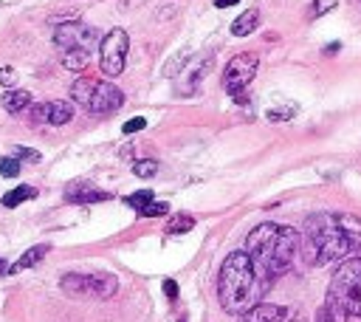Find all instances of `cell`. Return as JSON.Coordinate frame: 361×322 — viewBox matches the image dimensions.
<instances>
[{"label": "cell", "instance_id": "6da1fadb", "mask_svg": "<svg viewBox=\"0 0 361 322\" xmlns=\"http://www.w3.org/2000/svg\"><path fill=\"white\" fill-rule=\"evenodd\" d=\"M299 252L308 266H327L361 252V218L347 212H319L305 221Z\"/></svg>", "mask_w": 361, "mask_h": 322}, {"label": "cell", "instance_id": "7a4b0ae2", "mask_svg": "<svg viewBox=\"0 0 361 322\" xmlns=\"http://www.w3.org/2000/svg\"><path fill=\"white\" fill-rule=\"evenodd\" d=\"M243 252L251 257L254 269L271 283L291 269L299 252V232L285 224H257L249 232Z\"/></svg>", "mask_w": 361, "mask_h": 322}, {"label": "cell", "instance_id": "3957f363", "mask_svg": "<svg viewBox=\"0 0 361 322\" xmlns=\"http://www.w3.org/2000/svg\"><path fill=\"white\" fill-rule=\"evenodd\" d=\"M268 288V280L254 269L251 257L246 252H232L218 274V300L226 314H246L254 305H260L263 294Z\"/></svg>", "mask_w": 361, "mask_h": 322}, {"label": "cell", "instance_id": "277c9868", "mask_svg": "<svg viewBox=\"0 0 361 322\" xmlns=\"http://www.w3.org/2000/svg\"><path fill=\"white\" fill-rule=\"evenodd\" d=\"M71 99L93 113H113L124 105V94L113 82H99L91 77H82L71 85Z\"/></svg>", "mask_w": 361, "mask_h": 322}, {"label": "cell", "instance_id": "5b68a950", "mask_svg": "<svg viewBox=\"0 0 361 322\" xmlns=\"http://www.w3.org/2000/svg\"><path fill=\"white\" fill-rule=\"evenodd\" d=\"M327 297H333L350 316H361V257L344 260L336 269Z\"/></svg>", "mask_w": 361, "mask_h": 322}, {"label": "cell", "instance_id": "8992f818", "mask_svg": "<svg viewBox=\"0 0 361 322\" xmlns=\"http://www.w3.org/2000/svg\"><path fill=\"white\" fill-rule=\"evenodd\" d=\"M60 288L68 294V297H93V300H107L119 291V280L107 271H91V274H79V271H71V274H63L60 280Z\"/></svg>", "mask_w": 361, "mask_h": 322}, {"label": "cell", "instance_id": "52a82bcc", "mask_svg": "<svg viewBox=\"0 0 361 322\" xmlns=\"http://www.w3.org/2000/svg\"><path fill=\"white\" fill-rule=\"evenodd\" d=\"M54 43L57 49L65 54V51H93L99 40V32L82 20H68V23H60L57 32H54Z\"/></svg>", "mask_w": 361, "mask_h": 322}, {"label": "cell", "instance_id": "ba28073f", "mask_svg": "<svg viewBox=\"0 0 361 322\" xmlns=\"http://www.w3.org/2000/svg\"><path fill=\"white\" fill-rule=\"evenodd\" d=\"M127 51H130V37L124 29H110L102 43H99V65L107 77H119L124 71L127 63Z\"/></svg>", "mask_w": 361, "mask_h": 322}, {"label": "cell", "instance_id": "9c48e42d", "mask_svg": "<svg viewBox=\"0 0 361 322\" xmlns=\"http://www.w3.org/2000/svg\"><path fill=\"white\" fill-rule=\"evenodd\" d=\"M257 68H260V57L246 51V54H237L229 60L226 71H223V88L229 96H243V91L249 88V82L257 77Z\"/></svg>", "mask_w": 361, "mask_h": 322}, {"label": "cell", "instance_id": "30bf717a", "mask_svg": "<svg viewBox=\"0 0 361 322\" xmlns=\"http://www.w3.org/2000/svg\"><path fill=\"white\" fill-rule=\"evenodd\" d=\"M237 322H302V314L296 308H285V305H254L251 311L240 314Z\"/></svg>", "mask_w": 361, "mask_h": 322}, {"label": "cell", "instance_id": "8fae6325", "mask_svg": "<svg viewBox=\"0 0 361 322\" xmlns=\"http://www.w3.org/2000/svg\"><path fill=\"white\" fill-rule=\"evenodd\" d=\"M71 119H74V105L71 102H63V99L43 102L32 113V122L34 124H54V127H60V124H68Z\"/></svg>", "mask_w": 361, "mask_h": 322}, {"label": "cell", "instance_id": "7c38bea8", "mask_svg": "<svg viewBox=\"0 0 361 322\" xmlns=\"http://www.w3.org/2000/svg\"><path fill=\"white\" fill-rule=\"evenodd\" d=\"M110 195L105 193V190H99V187H93L91 181H71L68 187H65V201L68 204H99V201H107Z\"/></svg>", "mask_w": 361, "mask_h": 322}, {"label": "cell", "instance_id": "4fadbf2b", "mask_svg": "<svg viewBox=\"0 0 361 322\" xmlns=\"http://www.w3.org/2000/svg\"><path fill=\"white\" fill-rule=\"evenodd\" d=\"M212 60H215V51H209L206 54V60H198V63H192V65H187V74H190V79L184 82V94H195V88L201 85V79L212 71Z\"/></svg>", "mask_w": 361, "mask_h": 322}, {"label": "cell", "instance_id": "5bb4252c", "mask_svg": "<svg viewBox=\"0 0 361 322\" xmlns=\"http://www.w3.org/2000/svg\"><path fill=\"white\" fill-rule=\"evenodd\" d=\"M350 314L333 300V297H324V305L316 311V322H347Z\"/></svg>", "mask_w": 361, "mask_h": 322}, {"label": "cell", "instance_id": "9a60e30c", "mask_svg": "<svg viewBox=\"0 0 361 322\" xmlns=\"http://www.w3.org/2000/svg\"><path fill=\"white\" fill-rule=\"evenodd\" d=\"M257 26H260V12H257V9H249V12H243V15L232 23V34H235V37H249L251 32H257Z\"/></svg>", "mask_w": 361, "mask_h": 322}, {"label": "cell", "instance_id": "2e32d148", "mask_svg": "<svg viewBox=\"0 0 361 322\" xmlns=\"http://www.w3.org/2000/svg\"><path fill=\"white\" fill-rule=\"evenodd\" d=\"M29 105H32V94H29V91L12 88V91L4 94V108H6L9 113H18V110H23V108H29Z\"/></svg>", "mask_w": 361, "mask_h": 322}, {"label": "cell", "instance_id": "e0dca14e", "mask_svg": "<svg viewBox=\"0 0 361 322\" xmlns=\"http://www.w3.org/2000/svg\"><path fill=\"white\" fill-rule=\"evenodd\" d=\"M32 198H37V190L29 187V184H20V187H15V190H9L4 195V207L6 210H15V207H20L23 201H32Z\"/></svg>", "mask_w": 361, "mask_h": 322}, {"label": "cell", "instance_id": "ac0fdd59", "mask_svg": "<svg viewBox=\"0 0 361 322\" xmlns=\"http://www.w3.org/2000/svg\"><path fill=\"white\" fill-rule=\"evenodd\" d=\"M46 255H48V246H46V243H40V246H32V249H29V252H26V255H23V257H20V260L12 266V271H20V269H32V266H37V263H40Z\"/></svg>", "mask_w": 361, "mask_h": 322}, {"label": "cell", "instance_id": "d6986e66", "mask_svg": "<svg viewBox=\"0 0 361 322\" xmlns=\"http://www.w3.org/2000/svg\"><path fill=\"white\" fill-rule=\"evenodd\" d=\"M88 63H91V54L88 51H65L63 54V65L68 71H85Z\"/></svg>", "mask_w": 361, "mask_h": 322}, {"label": "cell", "instance_id": "ffe728a7", "mask_svg": "<svg viewBox=\"0 0 361 322\" xmlns=\"http://www.w3.org/2000/svg\"><path fill=\"white\" fill-rule=\"evenodd\" d=\"M190 229H195V218H192V215H175V218L166 224V235H184V232H190Z\"/></svg>", "mask_w": 361, "mask_h": 322}, {"label": "cell", "instance_id": "44dd1931", "mask_svg": "<svg viewBox=\"0 0 361 322\" xmlns=\"http://www.w3.org/2000/svg\"><path fill=\"white\" fill-rule=\"evenodd\" d=\"M0 176L4 179H18L20 176V161L15 155H4L0 158Z\"/></svg>", "mask_w": 361, "mask_h": 322}, {"label": "cell", "instance_id": "7402d4cb", "mask_svg": "<svg viewBox=\"0 0 361 322\" xmlns=\"http://www.w3.org/2000/svg\"><path fill=\"white\" fill-rule=\"evenodd\" d=\"M133 173H136L138 179H152V176L158 173V161L141 158V161H136V165H133Z\"/></svg>", "mask_w": 361, "mask_h": 322}, {"label": "cell", "instance_id": "603a6c76", "mask_svg": "<svg viewBox=\"0 0 361 322\" xmlns=\"http://www.w3.org/2000/svg\"><path fill=\"white\" fill-rule=\"evenodd\" d=\"M124 201H127V207H133V210L138 212V210H144V207H147L150 201H155V195H152L150 190H138V193H133V195H127Z\"/></svg>", "mask_w": 361, "mask_h": 322}, {"label": "cell", "instance_id": "cb8c5ba5", "mask_svg": "<svg viewBox=\"0 0 361 322\" xmlns=\"http://www.w3.org/2000/svg\"><path fill=\"white\" fill-rule=\"evenodd\" d=\"M166 212H169V204H166V201H150L144 210H138L141 218H161V215H166Z\"/></svg>", "mask_w": 361, "mask_h": 322}, {"label": "cell", "instance_id": "d4e9b609", "mask_svg": "<svg viewBox=\"0 0 361 322\" xmlns=\"http://www.w3.org/2000/svg\"><path fill=\"white\" fill-rule=\"evenodd\" d=\"M265 116H268V122H288L296 116V105L294 108H271Z\"/></svg>", "mask_w": 361, "mask_h": 322}, {"label": "cell", "instance_id": "484cf974", "mask_svg": "<svg viewBox=\"0 0 361 322\" xmlns=\"http://www.w3.org/2000/svg\"><path fill=\"white\" fill-rule=\"evenodd\" d=\"M339 6V0H313V18H324L327 12H333Z\"/></svg>", "mask_w": 361, "mask_h": 322}, {"label": "cell", "instance_id": "4316f807", "mask_svg": "<svg viewBox=\"0 0 361 322\" xmlns=\"http://www.w3.org/2000/svg\"><path fill=\"white\" fill-rule=\"evenodd\" d=\"M144 127H147V119H144V116H136V119L124 122L122 133H124V136H133V133H138V130H144Z\"/></svg>", "mask_w": 361, "mask_h": 322}, {"label": "cell", "instance_id": "83f0119b", "mask_svg": "<svg viewBox=\"0 0 361 322\" xmlns=\"http://www.w3.org/2000/svg\"><path fill=\"white\" fill-rule=\"evenodd\" d=\"M18 153H20V158L32 161V165H40V158H43L37 150H29V147H18Z\"/></svg>", "mask_w": 361, "mask_h": 322}, {"label": "cell", "instance_id": "f1b7e54d", "mask_svg": "<svg viewBox=\"0 0 361 322\" xmlns=\"http://www.w3.org/2000/svg\"><path fill=\"white\" fill-rule=\"evenodd\" d=\"M15 79H18V74H15L12 68H0V85L12 88V85H15Z\"/></svg>", "mask_w": 361, "mask_h": 322}, {"label": "cell", "instance_id": "f546056e", "mask_svg": "<svg viewBox=\"0 0 361 322\" xmlns=\"http://www.w3.org/2000/svg\"><path fill=\"white\" fill-rule=\"evenodd\" d=\"M164 294H166L169 300H175V297H178V283H175V280H164Z\"/></svg>", "mask_w": 361, "mask_h": 322}, {"label": "cell", "instance_id": "4dcf8cb0", "mask_svg": "<svg viewBox=\"0 0 361 322\" xmlns=\"http://www.w3.org/2000/svg\"><path fill=\"white\" fill-rule=\"evenodd\" d=\"M235 4H240V0H215L218 9H229V6H235Z\"/></svg>", "mask_w": 361, "mask_h": 322}, {"label": "cell", "instance_id": "1f68e13d", "mask_svg": "<svg viewBox=\"0 0 361 322\" xmlns=\"http://www.w3.org/2000/svg\"><path fill=\"white\" fill-rule=\"evenodd\" d=\"M336 51H341V43H330L327 49H324V54L330 57V54H336Z\"/></svg>", "mask_w": 361, "mask_h": 322}, {"label": "cell", "instance_id": "d6a6232c", "mask_svg": "<svg viewBox=\"0 0 361 322\" xmlns=\"http://www.w3.org/2000/svg\"><path fill=\"white\" fill-rule=\"evenodd\" d=\"M0 274H12V266L6 260H0Z\"/></svg>", "mask_w": 361, "mask_h": 322}]
</instances>
